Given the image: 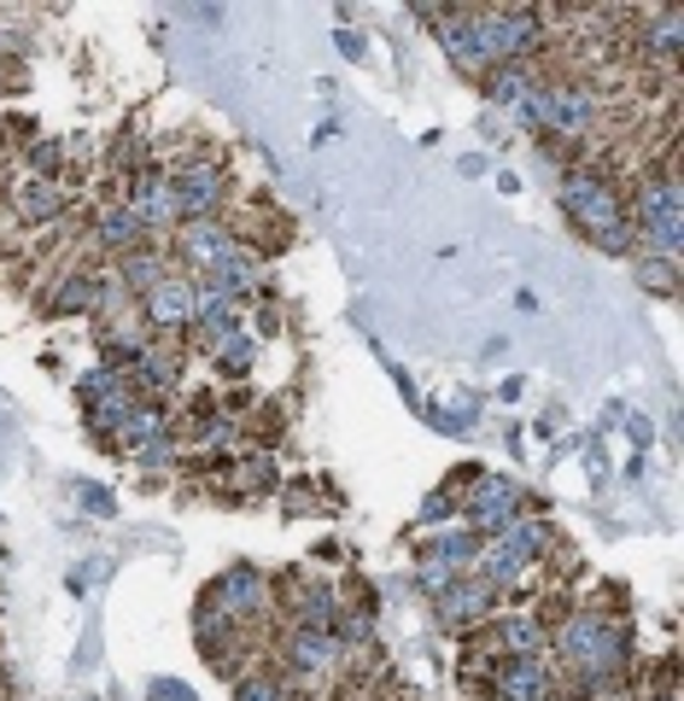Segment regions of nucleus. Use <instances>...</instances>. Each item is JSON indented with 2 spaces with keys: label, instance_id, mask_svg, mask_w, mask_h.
<instances>
[{
  "label": "nucleus",
  "instance_id": "obj_1",
  "mask_svg": "<svg viewBox=\"0 0 684 701\" xmlns=\"http://www.w3.org/2000/svg\"><path fill=\"white\" fill-rule=\"evenodd\" d=\"M561 211L579 222V234H591L603 252H638V234H631V217H626V199L608 187V176L596 170H568L561 176Z\"/></svg>",
  "mask_w": 684,
  "mask_h": 701
},
{
  "label": "nucleus",
  "instance_id": "obj_2",
  "mask_svg": "<svg viewBox=\"0 0 684 701\" xmlns=\"http://www.w3.org/2000/svg\"><path fill=\"white\" fill-rule=\"evenodd\" d=\"M556 649H561V661H568V673L586 678V690L608 684L626 666V631L596 620V614H573V620L556 631Z\"/></svg>",
  "mask_w": 684,
  "mask_h": 701
},
{
  "label": "nucleus",
  "instance_id": "obj_3",
  "mask_svg": "<svg viewBox=\"0 0 684 701\" xmlns=\"http://www.w3.org/2000/svg\"><path fill=\"white\" fill-rule=\"evenodd\" d=\"M164 182H170V194H176L182 222H211V217L222 211V164H217V159L164 164Z\"/></svg>",
  "mask_w": 684,
  "mask_h": 701
},
{
  "label": "nucleus",
  "instance_id": "obj_4",
  "mask_svg": "<svg viewBox=\"0 0 684 701\" xmlns=\"http://www.w3.org/2000/svg\"><path fill=\"white\" fill-rule=\"evenodd\" d=\"M135 316H141L152 334H187V328H194V281H187V276H164L141 299V311H135Z\"/></svg>",
  "mask_w": 684,
  "mask_h": 701
},
{
  "label": "nucleus",
  "instance_id": "obj_5",
  "mask_svg": "<svg viewBox=\"0 0 684 701\" xmlns=\"http://www.w3.org/2000/svg\"><path fill=\"white\" fill-rule=\"evenodd\" d=\"M509 521H521L515 515V486L509 480H480V491H468V533L474 538H498Z\"/></svg>",
  "mask_w": 684,
  "mask_h": 701
},
{
  "label": "nucleus",
  "instance_id": "obj_6",
  "mask_svg": "<svg viewBox=\"0 0 684 701\" xmlns=\"http://www.w3.org/2000/svg\"><path fill=\"white\" fill-rule=\"evenodd\" d=\"M176 246H182V258L194 264V269H205V281H211L217 269L229 264V252H234V234L222 229L217 217H211V222H182Z\"/></svg>",
  "mask_w": 684,
  "mask_h": 701
},
{
  "label": "nucleus",
  "instance_id": "obj_7",
  "mask_svg": "<svg viewBox=\"0 0 684 701\" xmlns=\"http://www.w3.org/2000/svg\"><path fill=\"white\" fill-rule=\"evenodd\" d=\"M491 684H498V701H544L550 696V666L538 655H521V661H498L491 666Z\"/></svg>",
  "mask_w": 684,
  "mask_h": 701
},
{
  "label": "nucleus",
  "instance_id": "obj_8",
  "mask_svg": "<svg viewBox=\"0 0 684 701\" xmlns=\"http://www.w3.org/2000/svg\"><path fill=\"white\" fill-rule=\"evenodd\" d=\"M94 246H100V252H112V258H124V252L147 246V229H141V217H135L124 199L100 205V211H94Z\"/></svg>",
  "mask_w": 684,
  "mask_h": 701
},
{
  "label": "nucleus",
  "instance_id": "obj_9",
  "mask_svg": "<svg viewBox=\"0 0 684 701\" xmlns=\"http://www.w3.org/2000/svg\"><path fill=\"white\" fill-rule=\"evenodd\" d=\"M269 603V585L258 568H229L217 579V614H229V620H246V614H258Z\"/></svg>",
  "mask_w": 684,
  "mask_h": 701
},
{
  "label": "nucleus",
  "instance_id": "obj_10",
  "mask_svg": "<svg viewBox=\"0 0 684 701\" xmlns=\"http://www.w3.org/2000/svg\"><path fill=\"white\" fill-rule=\"evenodd\" d=\"M112 276H117V287H124L129 299H147L152 287L170 276V258H164L159 246H135V252H124V258H117Z\"/></svg>",
  "mask_w": 684,
  "mask_h": 701
},
{
  "label": "nucleus",
  "instance_id": "obj_11",
  "mask_svg": "<svg viewBox=\"0 0 684 701\" xmlns=\"http://www.w3.org/2000/svg\"><path fill=\"white\" fill-rule=\"evenodd\" d=\"M12 211H19L24 222H59L65 217V187L47 182V176H24L19 187H12Z\"/></svg>",
  "mask_w": 684,
  "mask_h": 701
},
{
  "label": "nucleus",
  "instance_id": "obj_12",
  "mask_svg": "<svg viewBox=\"0 0 684 701\" xmlns=\"http://www.w3.org/2000/svg\"><path fill=\"white\" fill-rule=\"evenodd\" d=\"M491 596L498 591H491L486 579H451V585L439 591V608L451 614V620H480V614L491 608Z\"/></svg>",
  "mask_w": 684,
  "mask_h": 701
},
{
  "label": "nucleus",
  "instance_id": "obj_13",
  "mask_svg": "<svg viewBox=\"0 0 684 701\" xmlns=\"http://www.w3.org/2000/svg\"><path fill=\"white\" fill-rule=\"evenodd\" d=\"M480 550H486V544L474 538V533H439V538H433V550H427V568H439V573H451V579H456V568L480 561Z\"/></svg>",
  "mask_w": 684,
  "mask_h": 701
},
{
  "label": "nucleus",
  "instance_id": "obj_14",
  "mask_svg": "<svg viewBox=\"0 0 684 701\" xmlns=\"http://www.w3.org/2000/svg\"><path fill=\"white\" fill-rule=\"evenodd\" d=\"M54 311L59 316H89V311H100V276H94V269H77V276L59 281Z\"/></svg>",
  "mask_w": 684,
  "mask_h": 701
},
{
  "label": "nucleus",
  "instance_id": "obj_15",
  "mask_svg": "<svg viewBox=\"0 0 684 701\" xmlns=\"http://www.w3.org/2000/svg\"><path fill=\"white\" fill-rule=\"evenodd\" d=\"M211 357H217V369H222V374H246V369H252V357H258V346H252V334L234 328V334H222L217 346H211Z\"/></svg>",
  "mask_w": 684,
  "mask_h": 701
},
{
  "label": "nucleus",
  "instance_id": "obj_16",
  "mask_svg": "<svg viewBox=\"0 0 684 701\" xmlns=\"http://www.w3.org/2000/svg\"><path fill=\"white\" fill-rule=\"evenodd\" d=\"M679 36H684L679 12H656V24H644V42L661 54V65H673V54H679Z\"/></svg>",
  "mask_w": 684,
  "mask_h": 701
},
{
  "label": "nucleus",
  "instance_id": "obj_17",
  "mask_svg": "<svg viewBox=\"0 0 684 701\" xmlns=\"http://www.w3.org/2000/svg\"><path fill=\"white\" fill-rule=\"evenodd\" d=\"M234 701H281V673H241L234 678Z\"/></svg>",
  "mask_w": 684,
  "mask_h": 701
},
{
  "label": "nucleus",
  "instance_id": "obj_18",
  "mask_svg": "<svg viewBox=\"0 0 684 701\" xmlns=\"http://www.w3.org/2000/svg\"><path fill=\"white\" fill-rule=\"evenodd\" d=\"M638 281L656 293H673V258H638Z\"/></svg>",
  "mask_w": 684,
  "mask_h": 701
},
{
  "label": "nucleus",
  "instance_id": "obj_19",
  "mask_svg": "<svg viewBox=\"0 0 684 701\" xmlns=\"http://www.w3.org/2000/svg\"><path fill=\"white\" fill-rule=\"evenodd\" d=\"M152 696H159V701H194V696L182 690V684H159V690H152Z\"/></svg>",
  "mask_w": 684,
  "mask_h": 701
}]
</instances>
